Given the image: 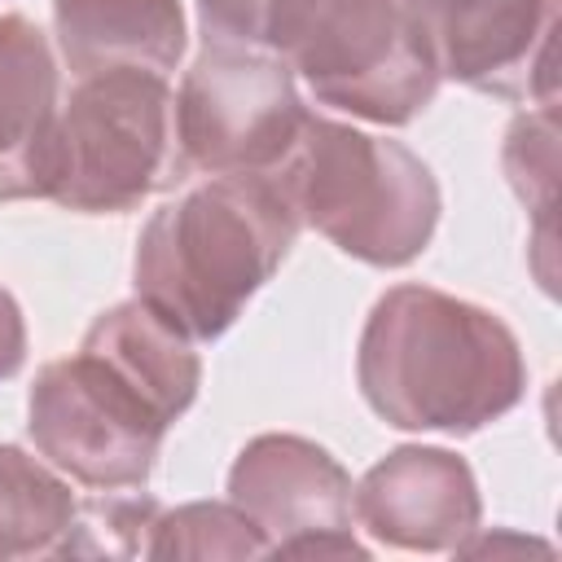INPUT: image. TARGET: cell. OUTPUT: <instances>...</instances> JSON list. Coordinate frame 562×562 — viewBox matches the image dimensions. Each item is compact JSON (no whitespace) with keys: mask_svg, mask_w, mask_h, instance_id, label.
Returning a JSON list of instances; mask_svg holds the SVG:
<instances>
[{"mask_svg":"<svg viewBox=\"0 0 562 562\" xmlns=\"http://www.w3.org/2000/svg\"><path fill=\"white\" fill-rule=\"evenodd\" d=\"M364 404L395 430L474 435L527 395L514 329L483 303L435 285H391L356 347Z\"/></svg>","mask_w":562,"mask_h":562,"instance_id":"6da1fadb","label":"cell"},{"mask_svg":"<svg viewBox=\"0 0 562 562\" xmlns=\"http://www.w3.org/2000/svg\"><path fill=\"white\" fill-rule=\"evenodd\" d=\"M299 215L272 171L206 176L162 202L132 255V285L193 342H215L285 263Z\"/></svg>","mask_w":562,"mask_h":562,"instance_id":"7a4b0ae2","label":"cell"},{"mask_svg":"<svg viewBox=\"0 0 562 562\" xmlns=\"http://www.w3.org/2000/svg\"><path fill=\"white\" fill-rule=\"evenodd\" d=\"M272 176L303 228L369 268L413 263L430 246L443 206L435 171L404 140L312 110Z\"/></svg>","mask_w":562,"mask_h":562,"instance_id":"3957f363","label":"cell"},{"mask_svg":"<svg viewBox=\"0 0 562 562\" xmlns=\"http://www.w3.org/2000/svg\"><path fill=\"white\" fill-rule=\"evenodd\" d=\"M268 53L321 105L378 127L413 123L443 83L404 0H277Z\"/></svg>","mask_w":562,"mask_h":562,"instance_id":"277c9868","label":"cell"},{"mask_svg":"<svg viewBox=\"0 0 562 562\" xmlns=\"http://www.w3.org/2000/svg\"><path fill=\"white\" fill-rule=\"evenodd\" d=\"M184 180L167 75L119 66L79 75L57 110L48 198L79 215H123Z\"/></svg>","mask_w":562,"mask_h":562,"instance_id":"5b68a950","label":"cell"},{"mask_svg":"<svg viewBox=\"0 0 562 562\" xmlns=\"http://www.w3.org/2000/svg\"><path fill=\"white\" fill-rule=\"evenodd\" d=\"M171 426L145 391L88 347L44 364L26 395L35 452L92 492L145 487Z\"/></svg>","mask_w":562,"mask_h":562,"instance_id":"8992f818","label":"cell"},{"mask_svg":"<svg viewBox=\"0 0 562 562\" xmlns=\"http://www.w3.org/2000/svg\"><path fill=\"white\" fill-rule=\"evenodd\" d=\"M307 105L294 70L246 44H202L176 88V145L184 171H277L299 140Z\"/></svg>","mask_w":562,"mask_h":562,"instance_id":"52a82bcc","label":"cell"},{"mask_svg":"<svg viewBox=\"0 0 562 562\" xmlns=\"http://www.w3.org/2000/svg\"><path fill=\"white\" fill-rule=\"evenodd\" d=\"M351 487L338 457L303 435H255L228 470V501L263 531L268 558H364Z\"/></svg>","mask_w":562,"mask_h":562,"instance_id":"ba28073f","label":"cell"},{"mask_svg":"<svg viewBox=\"0 0 562 562\" xmlns=\"http://www.w3.org/2000/svg\"><path fill=\"white\" fill-rule=\"evenodd\" d=\"M439 79L501 101L558 105V0H404Z\"/></svg>","mask_w":562,"mask_h":562,"instance_id":"9c48e42d","label":"cell"},{"mask_svg":"<svg viewBox=\"0 0 562 562\" xmlns=\"http://www.w3.org/2000/svg\"><path fill=\"white\" fill-rule=\"evenodd\" d=\"M351 518L386 549L457 553L479 531L483 501L465 457L435 443H400L351 487Z\"/></svg>","mask_w":562,"mask_h":562,"instance_id":"30bf717a","label":"cell"},{"mask_svg":"<svg viewBox=\"0 0 562 562\" xmlns=\"http://www.w3.org/2000/svg\"><path fill=\"white\" fill-rule=\"evenodd\" d=\"M61 75L48 35L0 13V202L48 198L57 162Z\"/></svg>","mask_w":562,"mask_h":562,"instance_id":"8fae6325","label":"cell"},{"mask_svg":"<svg viewBox=\"0 0 562 562\" xmlns=\"http://www.w3.org/2000/svg\"><path fill=\"white\" fill-rule=\"evenodd\" d=\"M53 35L75 79L119 66L167 75L189 44L180 0H53Z\"/></svg>","mask_w":562,"mask_h":562,"instance_id":"7c38bea8","label":"cell"},{"mask_svg":"<svg viewBox=\"0 0 562 562\" xmlns=\"http://www.w3.org/2000/svg\"><path fill=\"white\" fill-rule=\"evenodd\" d=\"M88 351H97L105 364H114L136 391H145L171 422H180L189 413V404L198 400L202 386V360L193 351V338L180 334L167 316H158L145 299H123L114 307H105L83 342Z\"/></svg>","mask_w":562,"mask_h":562,"instance_id":"4fadbf2b","label":"cell"},{"mask_svg":"<svg viewBox=\"0 0 562 562\" xmlns=\"http://www.w3.org/2000/svg\"><path fill=\"white\" fill-rule=\"evenodd\" d=\"M75 492L48 461L18 443H0V562L48 558L70 527Z\"/></svg>","mask_w":562,"mask_h":562,"instance_id":"5bb4252c","label":"cell"},{"mask_svg":"<svg viewBox=\"0 0 562 562\" xmlns=\"http://www.w3.org/2000/svg\"><path fill=\"white\" fill-rule=\"evenodd\" d=\"M145 558H268V540L233 501H189L158 514Z\"/></svg>","mask_w":562,"mask_h":562,"instance_id":"9a60e30c","label":"cell"},{"mask_svg":"<svg viewBox=\"0 0 562 562\" xmlns=\"http://www.w3.org/2000/svg\"><path fill=\"white\" fill-rule=\"evenodd\" d=\"M509 189L536 220V246L553 250V198H558V105L522 110L501 145Z\"/></svg>","mask_w":562,"mask_h":562,"instance_id":"2e32d148","label":"cell"},{"mask_svg":"<svg viewBox=\"0 0 562 562\" xmlns=\"http://www.w3.org/2000/svg\"><path fill=\"white\" fill-rule=\"evenodd\" d=\"M158 514L162 505L145 492H105L92 501H75L70 527L48 558H145Z\"/></svg>","mask_w":562,"mask_h":562,"instance_id":"e0dca14e","label":"cell"},{"mask_svg":"<svg viewBox=\"0 0 562 562\" xmlns=\"http://www.w3.org/2000/svg\"><path fill=\"white\" fill-rule=\"evenodd\" d=\"M277 0H198V26L206 44L268 48Z\"/></svg>","mask_w":562,"mask_h":562,"instance_id":"ac0fdd59","label":"cell"},{"mask_svg":"<svg viewBox=\"0 0 562 562\" xmlns=\"http://www.w3.org/2000/svg\"><path fill=\"white\" fill-rule=\"evenodd\" d=\"M26 364V321L18 299L0 285V382Z\"/></svg>","mask_w":562,"mask_h":562,"instance_id":"d6986e66","label":"cell"}]
</instances>
